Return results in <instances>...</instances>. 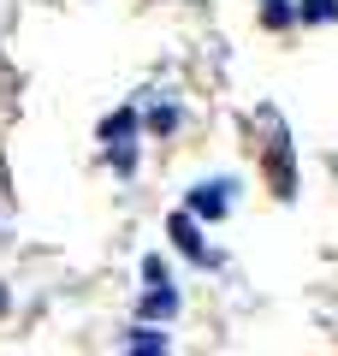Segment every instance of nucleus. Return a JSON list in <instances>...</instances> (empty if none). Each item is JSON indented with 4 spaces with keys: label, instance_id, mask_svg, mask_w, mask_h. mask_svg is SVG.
I'll return each mask as SVG.
<instances>
[{
    "label": "nucleus",
    "instance_id": "nucleus-1",
    "mask_svg": "<svg viewBox=\"0 0 338 356\" xmlns=\"http://www.w3.org/2000/svg\"><path fill=\"white\" fill-rule=\"evenodd\" d=\"M220 191H225V184H214V191L202 184V191L190 196V208H196V214H208V220H220V214H225V196H220Z\"/></svg>",
    "mask_w": 338,
    "mask_h": 356
},
{
    "label": "nucleus",
    "instance_id": "nucleus-2",
    "mask_svg": "<svg viewBox=\"0 0 338 356\" xmlns=\"http://www.w3.org/2000/svg\"><path fill=\"white\" fill-rule=\"evenodd\" d=\"M172 238H178V250H184V255H196V261H202V238H196V226H190L184 214L172 220Z\"/></svg>",
    "mask_w": 338,
    "mask_h": 356
},
{
    "label": "nucleus",
    "instance_id": "nucleus-3",
    "mask_svg": "<svg viewBox=\"0 0 338 356\" xmlns=\"http://www.w3.org/2000/svg\"><path fill=\"white\" fill-rule=\"evenodd\" d=\"M143 309H149V315H172V309H178V297L161 285V291H149V297H143Z\"/></svg>",
    "mask_w": 338,
    "mask_h": 356
},
{
    "label": "nucleus",
    "instance_id": "nucleus-4",
    "mask_svg": "<svg viewBox=\"0 0 338 356\" xmlns=\"http://www.w3.org/2000/svg\"><path fill=\"white\" fill-rule=\"evenodd\" d=\"M303 13H309V18H332L338 6H332V0H309V6H303Z\"/></svg>",
    "mask_w": 338,
    "mask_h": 356
},
{
    "label": "nucleus",
    "instance_id": "nucleus-5",
    "mask_svg": "<svg viewBox=\"0 0 338 356\" xmlns=\"http://www.w3.org/2000/svg\"><path fill=\"white\" fill-rule=\"evenodd\" d=\"M131 356H166V344H143V350H131Z\"/></svg>",
    "mask_w": 338,
    "mask_h": 356
}]
</instances>
